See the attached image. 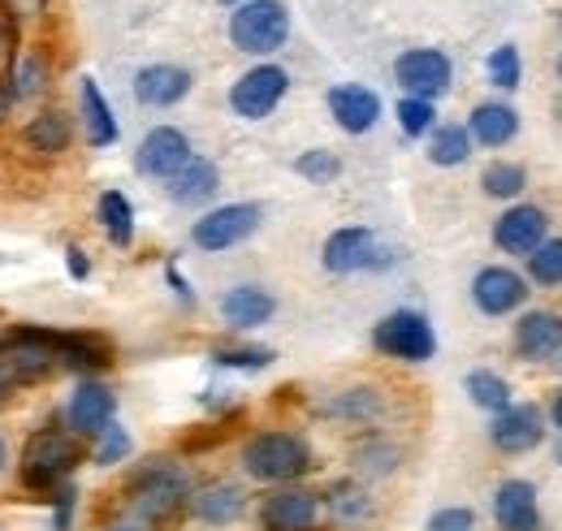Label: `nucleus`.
I'll return each instance as SVG.
<instances>
[{"label":"nucleus","instance_id":"8fccbe9b","mask_svg":"<svg viewBox=\"0 0 562 531\" xmlns=\"http://www.w3.org/2000/svg\"><path fill=\"white\" fill-rule=\"evenodd\" d=\"M9 466V445H4V432H0V471Z\"/></svg>","mask_w":562,"mask_h":531},{"label":"nucleus","instance_id":"473e14b6","mask_svg":"<svg viewBox=\"0 0 562 531\" xmlns=\"http://www.w3.org/2000/svg\"><path fill=\"white\" fill-rule=\"evenodd\" d=\"M481 191H485L490 200L515 203L528 191V169H524L519 160H493V165L481 169Z\"/></svg>","mask_w":562,"mask_h":531},{"label":"nucleus","instance_id":"6e6552de","mask_svg":"<svg viewBox=\"0 0 562 531\" xmlns=\"http://www.w3.org/2000/svg\"><path fill=\"white\" fill-rule=\"evenodd\" d=\"M260 225H265V207L260 203H221V207H209L191 225V242L204 256H221V251H234L247 238H256Z\"/></svg>","mask_w":562,"mask_h":531},{"label":"nucleus","instance_id":"58836bf2","mask_svg":"<svg viewBox=\"0 0 562 531\" xmlns=\"http://www.w3.org/2000/svg\"><path fill=\"white\" fill-rule=\"evenodd\" d=\"M485 74H490V87L515 91L524 82V57H519V48L515 44H497L490 53V61H485Z\"/></svg>","mask_w":562,"mask_h":531},{"label":"nucleus","instance_id":"603ef678","mask_svg":"<svg viewBox=\"0 0 562 531\" xmlns=\"http://www.w3.org/2000/svg\"><path fill=\"white\" fill-rule=\"evenodd\" d=\"M4 57H9V39H4V31H0V66H4Z\"/></svg>","mask_w":562,"mask_h":531},{"label":"nucleus","instance_id":"3c124183","mask_svg":"<svg viewBox=\"0 0 562 531\" xmlns=\"http://www.w3.org/2000/svg\"><path fill=\"white\" fill-rule=\"evenodd\" d=\"M104 531H147V528H139V523H117V528H104Z\"/></svg>","mask_w":562,"mask_h":531},{"label":"nucleus","instance_id":"ea45409f","mask_svg":"<svg viewBox=\"0 0 562 531\" xmlns=\"http://www.w3.org/2000/svg\"><path fill=\"white\" fill-rule=\"evenodd\" d=\"M212 363L229 368V372H265L273 363V350L269 346H216Z\"/></svg>","mask_w":562,"mask_h":531},{"label":"nucleus","instance_id":"49530a36","mask_svg":"<svg viewBox=\"0 0 562 531\" xmlns=\"http://www.w3.org/2000/svg\"><path fill=\"white\" fill-rule=\"evenodd\" d=\"M13 104H18V95H13V87H9V78H0V126L13 117Z\"/></svg>","mask_w":562,"mask_h":531},{"label":"nucleus","instance_id":"412c9836","mask_svg":"<svg viewBox=\"0 0 562 531\" xmlns=\"http://www.w3.org/2000/svg\"><path fill=\"white\" fill-rule=\"evenodd\" d=\"M493 523L497 531H541V497L532 479H502L493 493Z\"/></svg>","mask_w":562,"mask_h":531},{"label":"nucleus","instance_id":"a19ab883","mask_svg":"<svg viewBox=\"0 0 562 531\" xmlns=\"http://www.w3.org/2000/svg\"><path fill=\"white\" fill-rule=\"evenodd\" d=\"M135 454V441L122 423H109L100 437H95V450H91V463L95 466H117V463H131Z\"/></svg>","mask_w":562,"mask_h":531},{"label":"nucleus","instance_id":"6ab92c4d","mask_svg":"<svg viewBox=\"0 0 562 531\" xmlns=\"http://www.w3.org/2000/svg\"><path fill=\"white\" fill-rule=\"evenodd\" d=\"M325 109L334 117V126L342 134H372L381 122V95L363 82H338L325 91Z\"/></svg>","mask_w":562,"mask_h":531},{"label":"nucleus","instance_id":"4c0bfd02","mask_svg":"<svg viewBox=\"0 0 562 531\" xmlns=\"http://www.w3.org/2000/svg\"><path fill=\"white\" fill-rule=\"evenodd\" d=\"M294 173L307 178L312 187H329V182L342 178V160H338V151H329V147H312V151H303V156L294 160Z\"/></svg>","mask_w":562,"mask_h":531},{"label":"nucleus","instance_id":"e433bc0d","mask_svg":"<svg viewBox=\"0 0 562 531\" xmlns=\"http://www.w3.org/2000/svg\"><path fill=\"white\" fill-rule=\"evenodd\" d=\"M394 117H398V131L407 134V138H428V134L437 131V104L432 100L403 95L398 109H394Z\"/></svg>","mask_w":562,"mask_h":531},{"label":"nucleus","instance_id":"6e6d98bb","mask_svg":"<svg viewBox=\"0 0 562 531\" xmlns=\"http://www.w3.org/2000/svg\"><path fill=\"white\" fill-rule=\"evenodd\" d=\"M559 82H562V57H559Z\"/></svg>","mask_w":562,"mask_h":531},{"label":"nucleus","instance_id":"f8f14e48","mask_svg":"<svg viewBox=\"0 0 562 531\" xmlns=\"http://www.w3.org/2000/svg\"><path fill=\"white\" fill-rule=\"evenodd\" d=\"M490 441L497 454H510V459L532 454L546 441V410L532 402H510L490 419Z\"/></svg>","mask_w":562,"mask_h":531},{"label":"nucleus","instance_id":"9b49d317","mask_svg":"<svg viewBox=\"0 0 562 531\" xmlns=\"http://www.w3.org/2000/svg\"><path fill=\"white\" fill-rule=\"evenodd\" d=\"M394 82L403 87V95H416V100H441L454 82V61L441 53V48H407L398 61H394Z\"/></svg>","mask_w":562,"mask_h":531},{"label":"nucleus","instance_id":"dca6fc26","mask_svg":"<svg viewBox=\"0 0 562 531\" xmlns=\"http://www.w3.org/2000/svg\"><path fill=\"white\" fill-rule=\"evenodd\" d=\"M528 294H532L528 276L506 264H490L472 276V303H476L481 316H493V320L519 312L528 303Z\"/></svg>","mask_w":562,"mask_h":531},{"label":"nucleus","instance_id":"0eeeda50","mask_svg":"<svg viewBox=\"0 0 562 531\" xmlns=\"http://www.w3.org/2000/svg\"><path fill=\"white\" fill-rule=\"evenodd\" d=\"M372 350L385 354V359H398V363H428L437 354L432 320L424 312L398 307V312H390L372 325Z\"/></svg>","mask_w":562,"mask_h":531},{"label":"nucleus","instance_id":"aec40b11","mask_svg":"<svg viewBox=\"0 0 562 531\" xmlns=\"http://www.w3.org/2000/svg\"><path fill=\"white\" fill-rule=\"evenodd\" d=\"M216 312H221V320L234 332H256L278 316V294L256 285V281H243V285H229L216 298Z\"/></svg>","mask_w":562,"mask_h":531},{"label":"nucleus","instance_id":"393cba45","mask_svg":"<svg viewBox=\"0 0 562 531\" xmlns=\"http://www.w3.org/2000/svg\"><path fill=\"white\" fill-rule=\"evenodd\" d=\"M519 109L506 104V100H481L472 113H468V134L476 147H510L519 138Z\"/></svg>","mask_w":562,"mask_h":531},{"label":"nucleus","instance_id":"c03bdc74","mask_svg":"<svg viewBox=\"0 0 562 531\" xmlns=\"http://www.w3.org/2000/svg\"><path fill=\"white\" fill-rule=\"evenodd\" d=\"M66 268H70L74 281H87V276H91V260H87L82 247H66Z\"/></svg>","mask_w":562,"mask_h":531},{"label":"nucleus","instance_id":"7c9ffc66","mask_svg":"<svg viewBox=\"0 0 562 531\" xmlns=\"http://www.w3.org/2000/svg\"><path fill=\"white\" fill-rule=\"evenodd\" d=\"M472 151H476V143H472L468 126L446 122L428 134V165H437V169H459L472 160Z\"/></svg>","mask_w":562,"mask_h":531},{"label":"nucleus","instance_id":"20e7f679","mask_svg":"<svg viewBox=\"0 0 562 531\" xmlns=\"http://www.w3.org/2000/svg\"><path fill=\"white\" fill-rule=\"evenodd\" d=\"M225 35H229L234 53L269 61L273 53L285 48V39H290V9L281 0H247V4L229 9Z\"/></svg>","mask_w":562,"mask_h":531},{"label":"nucleus","instance_id":"bb28decb","mask_svg":"<svg viewBox=\"0 0 562 531\" xmlns=\"http://www.w3.org/2000/svg\"><path fill=\"white\" fill-rule=\"evenodd\" d=\"M22 143H26L35 156H66L74 143V117L66 109H40V113L26 122Z\"/></svg>","mask_w":562,"mask_h":531},{"label":"nucleus","instance_id":"864d4df0","mask_svg":"<svg viewBox=\"0 0 562 531\" xmlns=\"http://www.w3.org/2000/svg\"><path fill=\"white\" fill-rule=\"evenodd\" d=\"M216 4H225V9H238V4H247V0H216Z\"/></svg>","mask_w":562,"mask_h":531},{"label":"nucleus","instance_id":"39448f33","mask_svg":"<svg viewBox=\"0 0 562 531\" xmlns=\"http://www.w3.org/2000/svg\"><path fill=\"white\" fill-rule=\"evenodd\" d=\"M321 264L334 276H355V272H390L398 264V251L385 247L368 225H342L325 238Z\"/></svg>","mask_w":562,"mask_h":531},{"label":"nucleus","instance_id":"79ce46f5","mask_svg":"<svg viewBox=\"0 0 562 531\" xmlns=\"http://www.w3.org/2000/svg\"><path fill=\"white\" fill-rule=\"evenodd\" d=\"M48 506H53V531H74V519H78V488H74V479H66L61 488L48 493Z\"/></svg>","mask_w":562,"mask_h":531},{"label":"nucleus","instance_id":"423d86ee","mask_svg":"<svg viewBox=\"0 0 562 531\" xmlns=\"http://www.w3.org/2000/svg\"><path fill=\"white\" fill-rule=\"evenodd\" d=\"M0 354L9 363V376L18 389L26 385H44L61 372L57 363V350H53V329H40V325H13V329L0 332Z\"/></svg>","mask_w":562,"mask_h":531},{"label":"nucleus","instance_id":"c756f323","mask_svg":"<svg viewBox=\"0 0 562 531\" xmlns=\"http://www.w3.org/2000/svg\"><path fill=\"white\" fill-rule=\"evenodd\" d=\"M95 221H100V229H104V238L113 242V247H131L135 242V203L126 200L122 191H104L100 200H95Z\"/></svg>","mask_w":562,"mask_h":531},{"label":"nucleus","instance_id":"b1692460","mask_svg":"<svg viewBox=\"0 0 562 531\" xmlns=\"http://www.w3.org/2000/svg\"><path fill=\"white\" fill-rule=\"evenodd\" d=\"M53 350H57V363L70 368L78 376H95L113 363V346L100 337V332H57L53 329Z\"/></svg>","mask_w":562,"mask_h":531},{"label":"nucleus","instance_id":"5fc2aeb1","mask_svg":"<svg viewBox=\"0 0 562 531\" xmlns=\"http://www.w3.org/2000/svg\"><path fill=\"white\" fill-rule=\"evenodd\" d=\"M554 463H562V437H559V445H554Z\"/></svg>","mask_w":562,"mask_h":531},{"label":"nucleus","instance_id":"f257e3e1","mask_svg":"<svg viewBox=\"0 0 562 531\" xmlns=\"http://www.w3.org/2000/svg\"><path fill=\"white\" fill-rule=\"evenodd\" d=\"M187 501H191V475L173 459H147L126 479V506L143 528L169 523L178 510H187Z\"/></svg>","mask_w":562,"mask_h":531},{"label":"nucleus","instance_id":"4d7b16f0","mask_svg":"<svg viewBox=\"0 0 562 531\" xmlns=\"http://www.w3.org/2000/svg\"><path fill=\"white\" fill-rule=\"evenodd\" d=\"M559 368H562V359H559Z\"/></svg>","mask_w":562,"mask_h":531},{"label":"nucleus","instance_id":"09e8293b","mask_svg":"<svg viewBox=\"0 0 562 531\" xmlns=\"http://www.w3.org/2000/svg\"><path fill=\"white\" fill-rule=\"evenodd\" d=\"M550 423L559 428V437H562V394L554 402H550Z\"/></svg>","mask_w":562,"mask_h":531},{"label":"nucleus","instance_id":"cd10ccee","mask_svg":"<svg viewBox=\"0 0 562 531\" xmlns=\"http://www.w3.org/2000/svg\"><path fill=\"white\" fill-rule=\"evenodd\" d=\"M321 501L329 506V515H334L342 528H363V523H372V515H376V506H372V497H368V488H363L359 479H338Z\"/></svg>","mask_w":562,"mask_h":531},{"label":"nucleus","instance_id":"5701e85b","mask_svg":"<svg viewBox=\"0 0 562 531\" xmlns=\"http://www.w3.org/2000/svg\"><path fill=\"white\" fill-rule=\"evenodd\" d=\"M78 122H82V134H87V143H91L95 151H104V147H113V143L122 138L117 113H113L109 95L100 91V82H95L91 74L78 78Z\"/></svg>","mask_w":562,"mask_h":531},{"label":"nucleus","instance_id":"ddd939ff","mask_svg":"<svg viewBox=\"0 0 562 531\" xmlns=\"http://www.w3.org/2000/svg\"><path fill=\"white\" fill-rule=\"evenodd\" d=\"M109 423H117V394L104 381L82 376L66 402V428L82 441H95Z\"/></svg>","mask_w":562,"mask_h":531},{"label":"nucleus","instance_id":"1a4fd4ad","mask_svg":"<svg viewBox=\"0 0 562 531\" xmlns=\"http://www.w3.org/2000/svg\"><path fill=\"white\" fill-rule=\"evenodd\" d=\"M290 95V69L278 61H256L247 74L234 78L229 87V109L243 122H265L281 109V100Z\"/></svg>","mask_w":562,"mask_h":531},{"label":"nucleus","instance_id":"c9c22d12","mask_svg":"<svg viewBox=\"0 0 562 531\" xmlns=\"http://www.w3.org/2000/svg\"><path fill=\"white\" fill-rule=\"evenodd\" d=\"M528 285H541V290H559L562 285V238H546L528 256Z\"/></svg>","mask_w":562,"mask_h":531},{"label":"nucleus","instance_id":"9d476101","mask_svg":"<svg viewBox=\"0 0 562 531\" xmlns=\"http://www.w3.org/2000/svg\"><path fill=\"white\" fill-rule=\"evenodd\" d=\"M195 160L191 134L178 126H151L135 147V173L147 182H173Z\"/></svg>","mask_w":562,"mask_h":531},{"label":"nucleus","instance_id":"a18cd8bd","mask_svg":"<svg viewBox=\"0 0 562 531\" xmlns=\"http://www.w3.org/2000/svg\"><path fill=\"white\" fill-rule=\"evenodd\" d=\"M165 276H169V285H173V294H178L182 303H195V290H191V281H182L178 268H165Z\"/></svg>","mask_w":562,"mask_h":531},{"label":"nucleus","instance_id":"4be33fe9","mask_svg":"<svg viewBox=\"0 0 562 531\" xmlns=\"http://www.w3.org/2000/svg\"><path fill=\"white\" fill-rule=\"evenodd\" d=\"M191 519H200L204 528H229L247 515V493L229 479H212V484H200L191 488V501H187Z\"/></svg>","mask_w":562,"mask_h":531},{"label":"nucleus","instance_id":"f3484780","mask_svg":"<svg viewBox=\"0 0 562 531\" xmlns=\"http://www.w3.org/2000/svg\"><path fill=\"white\" fill-rule=\"evenodd\" d=\"M131 91L143 109H178L195 91V74L187 66H173V61H147L135 69Z\"/></svg>","mask_w":562,"mask_h":531},{"label":"nucleus","instance_id":"de8ad7c7","mask_svg":"<svg viewBox=\"0 0 562 531\" xmlns=\"http://www.w3.org/2000/svg\"><path fill=\"white\" fill-rule=\"evenodd\" d=\"M13 389H18V385H13V376H9V363H4V354H0V406L13 398Z\"/></svg>","mask_w":562,"mask_h":531},{"label":"nucleus","instance_id":"c85d7f7f","mask_svg":"<svg viewBox=\"0 0 562 531\" xmlns=\"http://www.w3.org/2000/svg\"><path fill=\"white\" fill-rule=\"evenodd\" d=\"M381 410H385V398L372 385H351L325 402V415L338 423H372V419H381Z\"/></svg>","mask_w":562,"mask_h":531},{"label":"nucleus","instance_id":"2eb2a0df","mask_svg":"<svg viewBox=\"0 0 562 531\" xmlns=\"http://www.w3.org/2000/svg\"><path fill=\"white\" fill-rule=\"evenodd\" d=\"M321 493L299 488V484H281L278 493H269L260 501V531H321Z\"/></svg>","mask_w":562,"mask_h":531},{"label":"nucleus","instance_id":"f03ea898","mask_svg":"<svg viewBox=\"0 0 562 531\" xmlns=\"http://www.w3.org/2000/svg\"><path fill=\"white\" fill-rule=\"evenodd\" d=\"M87 450H82V437H74L70 428H40L31 432V441L22 445V459H18V479L26 493L44 497L53 488H61L74 471L82 466Z\"/></svg>","mask_w":562,"mask_h":531},{"label":"nucleus","instance_id":"a211bd4d","mask_svg":"<svg viewBox=\"0 0 562 531\" xmlns=\"http://www.w3.org/2000/svg\"><path fill=\"white\" fill-rule=\"evenodd\" d=\"M510 350H515V359H524V363L559 359L562 354V312H554V307L524 312V316L515 320V332H510Z\"/></svg>","mask_w":562,"mask_h":531},{"label":"nucleus","instance_id":"a878e982","mask_svg":"<svg viewBox=\"0 0 562 531\" xmlns=\"http://www.w3.org/2000/svg\"><path fill=\"white\" fill-rule=\"evenodd\" d=\"M216 191H221V169L209 156H195L173 182H165V195L178 207H204V203L216 200Z\"/></svg>","mask_w":562,"mask_h":531},{"label":"nucleus","instance_id":"7ed1b4c3","mask_svg":"<svg viewBox=\"0 0 562 531\" xmlns=\"http://www.w3.org/2000/svg\"><path fill=\"white\" fill-rule=\"evenodd\" d=\"M238 463L247 471V479L256 484H294L303 479L312 466H316V454L307 445L303 432H290V428H265L256 437H247V445L238 450Z\"/></svg>","mask_w":562,"mask_h":531},{"label":"nucleus","instance_id":"4468645a","mask_svg":"<svg viewBox=\"0 0 562 531\" xmlns=\"http://www.w3.org/2000/svg\"><path fill=\"white\" fill-rule=\"evenodd\" d=\"M550 238V212L537 203H510L497 221H493V247L502 256H532L541 242Z\"/></svg>","mask_w":562,"mask_h":531},{"label":"nucleus","instance_id":"2f4dec72","mask_svg":"<svg viewBox=\"0 0 562 531\" xmlns=\"http://www.w3.org/2000/svg\"><path fill=\"white\" fill-rule=\"evenodd\" d=\"M463 389H468L472 406H481V410H490V415L506 410V406L515 402L510 381H506V376H497L493 368H476V372H468V376H463Z\"/></svg>","mask_w":562,"mask_h":531},{"label":"nucleus","instance_id":"f704fd0d","mask_svg":"<svg viewBox=\"0 0 562 531\" xmlns=\"http://www.w3.org/2000/svg\"><path fill=\"white\" fill-rule=\"evenodd\" d=\"M9 87L18 100H40L48 91V61L40 53H26L9 66Z\"/></svg>","mask_w":562,"mask_h":531},{"label":"nucleus","instance_id":"37998d69","mask_svg":"<svg viewBox=\"0 0 562 531\" xmlns=\"http://www.w3.org/2000/svg\"><path fill=\"white\" fill-rule=\"evenodd\" d=\"M428 531H476V510L468 506H441L428 515Z\"/></svg>","mask_w":562,"mask_h":531},{"label":"nucleus","instance_id":"72a5a7b5","mask_svg":"<svg viewBox=\"0 0 562 531\" xmlns=\"http://www.w3.org/2000/svg\"><path fill=\"white\" fill-rule=\"evenodd\" d=\"M398 463H403V450L385 437H363L355 445V471L359 475H394Z\"/></svg>","mask_w":562,"mask_h":531}]
</instances>
